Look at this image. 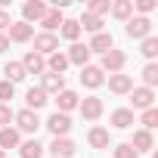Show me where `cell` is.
<instances>
[{"label":"cell","mask_w":158,"mask_h":158,"mask_svg":"<svg viewBox=\"0 0 158 158\" xmlns=\"http://www.w3.org/2000/svg\"><path fill=\"white\" fill-rule=\"evenodd\" d=\"M127 37H136V40L152 37V22H149L146 16H133V19H127Z\"/></svg>","instance_id":"obj_1"},{"label":"cell","mask_w":158,"mask_h":158,"mask_svg":"<svg viewBox=\"0 0 158 158\" xmlns=\"http://www.w3.org/2000/svg\"><path fill=\"white\" fill-rule=\"evenodd\" d=\"M34 53H37V56H47V53L53 56V53H59V37H56V34H47V31L37 34V37H34Z\"/></svg>","instance_id":"obj_2"},{"label":"cell","mask_w":158,"mask_h":158,"mask_svg":"<svg viewBox=\"0 0 158 158\" xmlns=\"http://www.w3.org/2000/svg\"><path fill=\"white\" fill-rule=\"evenodd\" d=\"M47 127H50L53 136H68V130H71V118L62 115V112H53L50 121H47Z\"/></svg>","instance_id":"obj_3"},{"label":"cell","mask_w":158,"mask_h":158,"mask_svg":"<svg viewBox=\"0 0 158 158\" xmlns=\"http://www.w3.org/2000/svg\"><path fill=\"white\" fill-rule=\"evenodd\" d=\"M50 152H53V158H71V155L77 152V146H74L68 136H53V143H50Z\"/></svg>","instance_id":"obj_4"},{"label":"cell","mask_w":158,"mask_h":158,"mask_svg":"<svg viewBox=\"0 0 158 158\" xmlns=\"http://www.w3.org/2000/svg\"><path fill=\"white\" fill-rule=\"evenodd\" d=\"M121 68H124V53L112 47V50H109V53L102 56V68H99V71H109V74H118Z\"/></svg>","instance_id":"obj_5"},{"label":"cell","mask_w":158,"mask_h":158,"mask_svg":"<svg viewBox=\"0 0 158 158\" xmlns=\"http://www.w3.org/2000/svg\"><path fill=\"white\" fill-rule=\"evenodd\" d=\"M77 109H81V115H84L87 121H96V118L102 115V99H99V96H87V99H81Z\"/></svg>","instance_id":"obj_6"},{"label":"cell","mask_w":158,"mask_h":158,"mask_svg":"<svg viewBox=\"0 0 158 158\" xmlns=\"http://www.w3.org/2000/svg\"><path fill=\"white\" fill-rule=\"evenodd\" d=\"M16 121H19V130H25V133H34L37 127H40V118H37V112H31V109H22L19 115H13Z\"/></svg>","instance_id":"obj_7"},{"label":"cell","mask_w":158,"mask_h":158,"mask_svg":"<svg viewBox=\"0 0 158 158\" xmlns=\"http://www.w3.org/2000/svg\"><path fill=\"white\" fill-rule=\"evenodd\" d=\"M22 16H25V25H31V22H40V19L47 16V6L40 3V0H28V3L22 6Z\"/></svg>","instance_id":"obj_8"},{"label":"cell","mask_w":158,"mask_h":158,"mask_svg":"<svg viewBox=\"0 0 158 158\" xmlns=\"http://www.w3.org/2000/svg\"><path fill=\"white\" fill-rule=\"evenodd\" d=\"M102 81H106V77H102V71H99L96 65H84V68H81V84H84V87H93V90H96V87H102Z\"/></svg>","instance_id":"obj_9"},{"label":"cell","mask_w":158,"mask_h":158,"mask_svg":"<svg viewBox=\"0 0 158 158\" xmlns=\"http://www.w3.org/2000/svg\"><path fill=\"white\" fill-rule=\"evenodd\" d=\"M22 68H25V74H44L47 62H44V56H37V53L31 50V53H25V59H22Z\"/></svg>","instance_id":"obj_10"},{"label":"cell","mask_w":158,"mask_h":158,"mask_svg":"<svg viewBox=\"0 0 158 158\" xmlns=\"http://www.w3.org/2000/svg\"><path fill=\"white\" fill-rule=\"evenodd\" d=\"M68 65H87V59H90V50H87V44H71V50H68Z\"/></svg>","instance_id":"obj_11"},{"label":"cell","mask_w":158,"mask_h":158,"mask_svg":"<svg viewBox=\"0 0 158 158\" xmlns=\"http://www.w3.org/2000/svg\"><path fill=\"white\" fill-rule=\"evenodd\" d=\"M152 99H155V93L149 90V87H136L133 90V96H130V102H133V109H152Z\"/></svg>","instance_id":"obj_12"},{"label":"cell","mask_w":158,"mask_h":158,"mask_svg":"<svg viewBox=\"0 0 158 158\" xmlns=\"http://www.w3.org/2000/svg\"><path fill=\"white\" fill-rule=\"evenodd\" d=\"M31 34H34V28L25 25V22H13V25H10V40H16V44L31 40Z\"/></svg>","instance_id":"obj_13"},{"label":"cell","mask_w":158,"mask_h":158,"mask_svg":"<svg viewBox=\"0 0 158 158\" xmlns=\"http://www.w3.org/2000/svg\"><path fill=\"white\" fill-rule=\"evenodd\" d=\"M87 50H90V53H102V56H106V53L112 50V34H106V31L93 34V40L87 44Z\"/></svg>","instance_id":"obj_14"},{"label":"cell","mask_w":158,"mask_h":158,"mask_svg":"<svg viewBox=\"0 0 158 158\" xmlns=\"http://www.w3.org/2000/svg\"><path fill=\"white\" fill-rule=\"evenodd\" d=\"M109 90H112V93H130V90H133L130 74H112V77H109Z\"/></svg>","instance_id":"obj_15"},{"label":"cell","mask_w":158,"mask_h":158,"mask_svg":"<svg viewBox=\"0 0 158 158\" xmlns=\"http://www.w3.org/2000/svg\"><path fill=\"white\" fill-rule=\"evenodd\" d=\"M56 102H59V112H62V115H68L71 109H77V106H81V99H77V93H74V90H62Z\"/></svg>","instance_id":"obj_16"},{"label":"cell","mask_w":158,"mask_h":158,"mask_svg":"<svg viewBox=\"0 0 158 158\" xmlns=\"http://www.w3.org/2000/svg\"><path fill=\"white\" fill-rule=\"evenodd\" d=\"M40 90H44V93H62V90H65V77H62V74H44Z\"/></svg>","instance_id":"obj_17"},{"label":"cell","mask_w":158,"mask_h":158,"mask_svg":"<svg viewBox=\"0 0 158 158\" xmlns=\"http://www.w3.org/2000/svg\"><path fill=\"white\" fill-rule=\"evenodd\" d=\"M152 146H155V143H152V133H149V130H136V133H133V143H130L133 152H149Z\"/></svg>","instance_id":"obj_18"},{"label":"cell","mask_w":158,"mask_h":158,"mask_svg":"<svg viewBox=\"0 0 158 158\" xmlns=\"http://www.w3.org/2000/svg\"><path fill=\"white\" fill-rule=\"evenodd\" d=\"M3 81H10V84H19V81H25V68H22V62H6L3 65Z\"/></svg>","instance_id":"obj_19"},{"label":"cell","mask_w":158,"mask_h":158,"mask_svg":"<svg viewBox=\"0 0 158 158\" xmlns=\"http://www.w3.org/2000/svg\"><path fill=\"white\" fill-rule=\"evenodd\" d=\"M25 102H28V109H31V112H37L40 106H47V93H44L40 87H31V90L25 93Z\"/></svg>","instance_id":"obj_20"},{"label":"cell","mask_w":158,"mask_h":158,"mask_svg":"<svg viewBox=\"0 0 158 158\" xmlns=\"http://www.w3.org/2000/svg\"><path fill=\"white\" fill-rule=\"evenodd\" d=\"M112 124H115L118 130H127V127L133 124V112H130V109H115V112H112Z\"/></svg>","instance_id":"obj_21"},{"label":"cell","mask_w":158,"mask_h":158,"mask_svg":"<svg viewBox=\"0 0 158 158\" xmlns=\"http://www.w3.org/2000/svg\"><path fill=\"white\" fill-rule=\"evenodd\" d=\"M19 146V130H13V127H0V149H16Z\"/></svg>","instance_id":"obj_22"},{"label":"cell","mask_w":158,"mask_h":158,"mask_svg":"<svg viewBox=\"0 0 158 158\" xmlns=\"http://www.w3.org/2000/svg\"><path fill=\"white\" fill-rule=\"evenodd\" d=\"M62 37L65 40H71V44H77V37H81V25H77L74 19H62Z\"/></svg>","instance_id":"obj_23"},{"label":"cell","mask_w":158,"mask_h":158,"mask_svg":"<svg viewBox=\"0 0 158 158\" xmlns=\"http://www.w3.org/2000/svg\"><path fill=\"white\" fill-rule=\"evenodd\" d=\"M87 143H90L93 149H106V146H109V130H102V127H93V130L87 133Z\"/></svg>","instance_id":"obj_24"},{"label":"cell","mask_w":158,"mask_h":158,"mask_svg":"<svg viewBox=\"0 0 158 158\" xmlns=\"http://www.w3.org/2000/svg\"><path fill=\"white\" fill-rule=\"evenodd\" d=\"M112 16L127 22V19L133 16V0H118V3H112Z\"/></svg>","instance_id":"obj_25"},{"label":"cell","mask_w":158,"mask_h":158,"mask_svg":"<svg viewBox=\"0 0 158 158\" xmlns=\"http://www.w3.org/2000/svg\"><path fill=\"white\" fill-rule=\"evenodd\" d=\"M40 25L47 28V34H53V31L62 25V13H59V10H47V16L40 19Z\"/></svg>","instance_id":"obj_26"},{"label":"cell","mask_w":158,"mask_h":158,"mask_svg":"<svg viewBox=\"0 0 158 158\" xmlns=\"http://www.w3.org/2000/svg\"><path fill=\"white\" fill-rule=\"evenodd\" d=\"M77 25H81L84 31H93V34H99V31H102V19H99V16H90V13H84Z\"/></svg>","instance_id":"obj_27"},{"label":"cell","mask_w":158,"mask_h":158,"mask_svg":"<svg viewBox=\"0 0 158 158\" xmlns=\"http://www.w3.org/2000/svg\"><path fill=\"white\" fill-rule=\"evenodd\" d=\"M47 68H50V74H62V71L68 68L65 53H53V56H50V62H47Z\"/></svg>","instance_id":"obj_28"},{"label":"cell","mask_w":158,"mask_h":158,"mask_svg":"<svg viewBox=\"0 0 158 158\" xmlns=\"http://www.w3.org/2000/svg\"><path fill=\"white\" fill-rule=\"evenodd\" d=\"M19 152H22V158H40V155H44V146H40L37 139H28V143L19 146Z\"/></svg>","instance_id":"obj_29"},{"label":"cell","mask_w":158,"mask_h":158,"mask_svg":"<svg viewBox=\"0 0 158 158\" xmlns=\"http://www.w3.org/2000/svg\"><path fill=\"white\" fill-rule=\"evenodd\" d=\"M143 81H146V87H149V90L158 84V65H155V62H149V65L143 68Z\"/></svg>","instance_id":"obj_30"},{"label":"cell","mask_w":158,"mask_h":158,"mask_svg":"<svg viewBox=\"0 0 158 158\" xmlns=\"http://www.w3.org/2000/svg\"><path fill=\"white\" fill-rule=\"evenodd\" d=\"M139 53H143L146 59H155V56H158V37H146V40H143V50H139Z\"/></svg>","instance_id":"obj_31"},{"label":"cell","mask_w":158,"mask_h":158,"mask_svg":"<svg viewBox=\"0 0 158 158\" xmlns=\"http://www.w3.org/2000/svg\"><path fill=\"white\" fill-rule=\"evenodd\" d=\"M112 10V3H109V0H90V16H102V13H109Z\"/></svg>","instance_id":"obj_32"},{"label":"cell","mask_w":158,"mask_h":158,"mask_svg":"<svg viewBox=\"0 0 158 158\" xmlns=\"http://www.w3.org/2000/svg\"><path fill=\"white\" fill-rule=\"evenodd\" d=\"M143 127H146V130L158 127V109H146V112H143Z\"/></svg>","instance_id":"obj_33"},{"label":"cell","mask_w":158,"mask_h":158,"mask_svg":"<svg viewBox=\"0 0 158 158\" xmlns=\"http://www.w3.org/2000/svg\"><path fill=\"white\" fill-rule=\"evenodd\" d=\"M13 93H16V84H10V81H0V102H10L13 99Z\"/></svg>","instance_id":"obj_34"},{"label":"cell","mask_w":158,"mask_h":158,"mask_svg":"<svg viewBox=\"0 0 158 158\" xmlns=\"http://www.w3.org/2000/svg\"><path fill=\"white\" fill-rule=\"evenodd\" d=\"M115 158H136V152L130 149V143H121V146L115 149Z\"/></svg>","instance_id":"obj_35"},{"label":"cell","mask_w":158,"mask_h":158,"mask_svg":"<svg viewBox=\"0 0 158 158\" xmlns=\"http://www.w3.org/2000/svg\"><path fill=\"white\" fill-rule=\"evenodd\" d=\"M10 121H13V109H10V106H3V102H0V124L6 127Z\"/></svg>","instance_id":"obj_36"},{"label":"cell","mask_w":158,"mask_h":158,"mask_svg":"<svg viewBox=\"0 0 158 158\" xmlns=\"http://www.w3.org/2000/svg\"><path fill=\"white\" fill-rule=\"evenodd\" d=\"M136 10H139L143 16H146V13H152V10H155V0H136Z\"/></svg>","instance_id":"obj_37"},{"label":"cell","mask_w":158,"mask_h":158,"mask_svg":"<svg viewBox=\"0 0 158 158\" xmlns=\"http://www.w3.org/2000/svg\"><path fill=\"white\" fill-rule=\"evenodd\" d=\"M13 22H10V13L6 10H0V28H10Z\"/></svg>","instance_id":"obj_38"},{"label":"cell","mask_w":158,"mask_h":158,"mask_svg":"<svg viewBox=\"0 0 158 158\" xmlns=\"http://www.w3.org/2000/svg\"><path fill=\"white\" fill-rule=\"evenodd\" d=\"M6 50H10V37H6V34H0V53H6Z\"/></svg>","instance_id":"obj_39"},{"label":"cell","mask_w":158,"mask_h":158,"mask_svg":"<svg viewBox=\"0 0 158 158\" xmlns=\"http://www.w3.org/2000/svg\"><path fill=\"white\" fill-rule=\"evenodd\" d=\"M0 158H6V152H3V149H0Z\"/></svg>","instance_id":"obj_40"}]
</instances>
